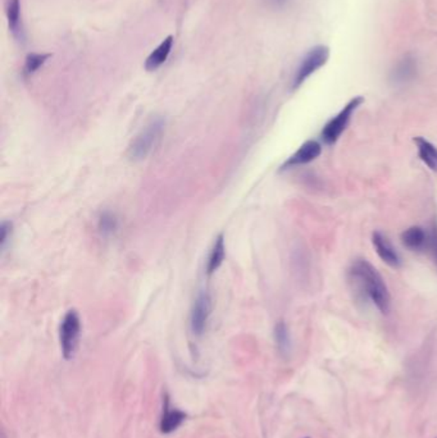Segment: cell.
<instances>
[{
	"instance_id": "4",
	"label": "cell",
	"mask_w": 437,
	"mask_h": 438,
	"mask_svg": "<svg viewBox=\"0 0 437 438\" xmlns=\"http://www.w3.org/2000/svg\"><path fill=\"white\" fill-rule=\"evenodd\" d=\"M364 103V97H355L348 101V104L340 112L324 125L322 130V140L326 145H333L340 138L346 127L349 126L350 119L355 110Z\"/></svg>"
},
{
	"instance_id": "20",
	"label": "cell",
	"mask_w": 437,
	"mask_h": 438,
	"mask_svg": "<svg viewBox=\"0 0 437 438\" xmlns=\"http://www.w3.org/2000/svg\"><path fill=\"white\" fill-rule=\"evenodd\" d=\"M428 247L432 250L434 256H435V260L437 263V227L434 226L431 232H429V243H428Z\"/></svg>"
},
{
	"instance_id": "7",
	"label": "cell",
	"mask_w": 437,
	"mask_h": 438,
	"mask_svg": "<svg viewBox=\"0 0 437 438\" xmlns=\"http://www.w3.org/2000/svg\"><path fill=\"white\" fill-rule=\"evenodd\" d=\"M418 60L413 54H405L394 64L390 71V82L394 86H405L418 76Z\"/></svg>"
},
{
	"instance_id": "1",
	"label": "cell",
	"mask_w": 437,
	"mask_h": 438,
	"mask_svg": "<svg viewBox=\"0 0 437 438\" xmlns=\"http://www.w3.org/2000/svg\"><path fill=\"white\" fill-rule=\"evenodd\" d=\"M351 281L359 287L360 291L367 295L370 302L376 305L382 314L390 312L391 296L385 280L379 271L366 259H357L349 269Z\"/></svg>"
},
{
	"instance_id": "3",
	"label": "cell",
	"mask_w": 437,
	"mask_h": 438,
	"mask_svg": "<svg viewBox=\"0 0 437 438\" xmlns=\"http://www.w3.org/2000/svg\"><path fill=\"white\" fill-rule=\"evenodd\" d=\"M330 58V49L326 45H316L309 49L305 56L301 58L295 75L292 78V88H300L301 85L314 75L318 69H321Z\"/></svg>"
},
{
	"instance_id": "22",
	"label": "cell",
	"mask_w": 437,
	"mask_h": 438,
	"mask_svg": "<svg viewBox=\"0 0 437 438\" xmlns=\"http://www.w3.org/2000/svg\"><path fill=\"white\" fill-rule=\"evenodd\" d=\"M305 438H309V437H305Z\"/></svg>"
},
{
	"instance_id": "10",
	"label": "cell",
	"mask_w": 437,
	"mask_h": 438,
	"mask_svg": "<svg viewBox=\"0 0 437 438\" xmlns=\"http://www.w3.org/2000/svg\"><path fill=\"white\" fill-rule=\"evenodd\" d=\"M372 243L376 249V252L379 254V258L385 262V263L392 267V268H399L401 265V259L398 252L395 250V247L392 246V243H390L389 239L383 234H381L379 231H376L372 234Z\"/></svg>"
},
{
	"instance_id": "14",
	"label": "cell",
	"mask_w": 437,
	"mask_h": 438,
	"mask_svg": "<svg viewBox=\"0 0 437 438\" xmlns=\"http://www.w3.org/2000/svg\"><path fill=\"white\" fill-rule=\"evenodd\" d=\"M414 144L417 145L418 156L426 166L437 171V147L432 143H429L425 137H414L413 138Z\"/></svg>"
},
{
	"instance_id": "2",
	"label": "cell",
	"mask_w": 437,
	"mask_h": 438,
	"mask_svg": "<svg viewBox=\"0 0 437 438\" xmlns=\"http://www.w3.org/2000/svg\"><path fill=\"white\" fill-rule=\"evenodd\" d=\"M165 119L162 117L153 118L146 125L137 137L132 140L128 147V156L132 160H143L149 156L161 141L165 132Z\"/></svg>"
},
{
	"instance_id": "16",
	"label": "cell",
	"mask_w": 437,
	"mask_h": 438,
	"mask_svg": "<svg viewBox=\"0 0 437 438\" xmlns=\"http://www.w3.org/2000/svg\"><path fill=\"white\" fill-rule=\"evenodd\" d=\"M224 254H226V246H224V234H220L215 239L212 252L209 254V259L206 264V273L211 276L224 263Z\"/></svg>"
},
{
	"instance_id": "8",
	"label": "cell",
	"mask_w": 437,
	"mask_h": 438,
	"mask_svg": "<svg viewBox=\"0 0 437 438\" xmlns=\"http://www.w3.org/2000/svg\"><path fill=\"white\" fill-rule=\"evenodd\" d=\"M322 145L316 140H309L304 143L303 145L292 154L281 167V169H289L292 167L303 166L308 165L313 160H316L318 156H321Z\"/></svg>"
},
{
	"instance_id": "6",
	"label": "cell",
	"mask_w": 437,
	"mask_h": 438,
	"mask_svg": "<svg viewBox=\"0 0 437 438\" xmlns=\"http://www.w3.org/2000/svg\"><path fill=\"white\" fill-rule=\"evenodd\" d=\"M211 313H212L211 295L208 291H202L195 300L191 317H190V327L195 336H202L204 333Z\"/></svg>"
},
{
	"instance_id": "18",
	"label": "cell",
	"mask_w": 437,
	"mask_h": 438,
	"mask_svg": "<svg viewBox=\"0 0 437 438\" xmlns=\"http://www.w3.org/2000/svg\"><path fill=\"white\" fill-rule=\"evenodd\" d=\"M97 228H99V232L102 234V236H104V237L112 236L118 228V221H117L116 215H112L110 212H104L99 218Z\"/></svg>"
},
{
	"instance_id": "19",
	"label": "cell",
	"mask_w": 437,
	"mask_h": 438,
	"mask_svg": "<svg viewBox=\"0 0 437 438\" xmlns=\"http://www.w3.org/2000/svg\"><path fill=\"white\" fill-rule=\"evenodd\" d=\"M10 234H12V223L3 222L1 224V237H0V245H1L3 250L7 247V243L10 240Z\"/></svg>"
},
{
	"instance_id": "15",
	"label": "cell",
	"mask_w": 437,
	"mask_h": 438,
	"mask_svg": "<svg viewBox=\"0 0 437 438\" xmlns=\"http://www.w3.org/2000/svg\"><path fill=\"white\" fill-rule=\"evenodd\" d=\"M274 341L282 356H289L292 349V336L287 324L283 321H277L274 326Z\"/></svg>"
},
{
	"instance_id": "21",
	"label": "cell",
	"mask_w": 437,
	"mask_h": 438,
	"mask_svg": "<svg viewBox=\"0 0 437 438\" xmlns=\"http://www.w3.org/2000/svg\"><path fill=\"white\" fill-rule=\"evenodd\" d=\"M267 3L268 7H271L273 10H282L286 5H289V3L292 0H264Z\"/></svg>"
},
{
	"instance_id": "12",
	"label": "cell",
	"mask_w": 437,
	"mask_h": 438,
	"mask_svg": "<svg viewBox=\"0 0 437 438\" xmlns=\"http://www.w3.org/2000/svg\"><path fill=\"white\" fill-rule=\"evenodd\" d=\"M401 243L412 252H421L425 247H428L429 234L422 227L413 226L401 234Z\"/></svg>"
},
{
	"instance_id": "17",
	"label": "cell",
	"mask_w": 437,
	"mask_h": 438,
	"mask_svg": "<svg viewBox=\"0 0 437 438\" xmlns=\"http://www.w3.org/2000/svg\"><path fill=\"white\" fill-rule=\"evenodd\" d=\"M51 57L49 53H29L25 59L23 72L26 76L34 75Z\"/></svg>"
},
{
	"instance_id": "13",
	"label": "cell",
	"mask_w": 437,
	"mask_h": 438,
	"mask_svg": "<svg viewBox=\"0 0 437 438\" xmlns=\"http://www.w3.org/2000/svg\"><path fill=\"white\" fill-rule=\"evenodd\" d=\"M174 41H175L174 36L169 35L150 53V56L145 60L146 71L149 72L156 71L165 63L168 56L171 54V50L174 48Z\"/></svg>"
},
{
	"instance_id": "5",
	"label": "cell",
	"mask_w": 437,
	"mask_h": 438,
	"mask_svg": "<svg viewBox=\"0 0 437 438\" xmlns=\"http://www.w3.org/2000/svg\"><path fill=\"white\" fill-rule=\"evenodd\" d=\"M80 332H81V321L76 311H69L63 321L60 323L59 328V341H60V349L66 361L73 359L76 351H78V340H80Z\"/></svg>"
},
{
	"instance_id": "11",
	"label": "cell",
	"mask_w": 437,
	"mask_h": 438,
	"mask_svg": "<svg viewBox=\"0 0 437 438\" xmlns=\"http://www.w3.org/2000/svg\"><path fill=\"white\" fill-rule=\"evenodd\" d=\"M5 16L13 38L20 42H23L26 40V32L22 22L21 0H5Z\"/></svg>"
},
{
	"instance_id": "9",
	"label": "cell",
	"mask_w": 437,
	"mask_h": 438,
	"mask_svg": "<svg viewBox=\"0 0 437 438\" xmlns=\"http://www.w3.org/2000/svg\"><path fill=\"white\" fill-rule=\"evenodd\" d=\"M186 418H187V415L182 410L171 408L169 399L165 395V401H163V411H162V417H161V422H159L161 432L163 435L174 433L175 430L182 426Z\"/></svg>"
}]
</instances>
